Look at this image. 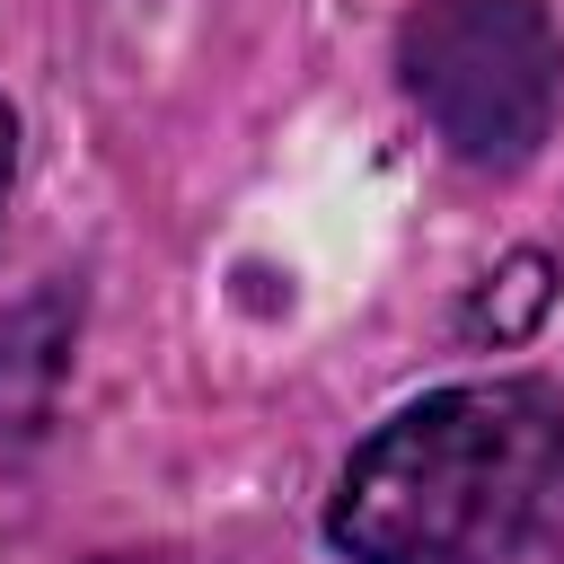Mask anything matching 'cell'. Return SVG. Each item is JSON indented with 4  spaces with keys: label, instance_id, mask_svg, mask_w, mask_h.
<instances>
[{
    "label": "cell",
    "instance_id": "3",
    "mask_svg": "<svg viewBox=\"0 0 564 564\" xmlns=\"http://www.w3.org/2000/svg\"><path fill=\"white\" fill-rule=\"evenodd\" d=\"M555 291H564V264H555V256H538V247H520V256H502V264L467 291L458 335H467V344H529V335L546 326Z\"/></svg>",
    "mask_w": 564,
    "mask_h": 564
},
{
    "label": "cell",
    "instance_id": "2",
    "mask_svg": "<svg viewBox=\"0 0 564 564\" xmlns=\"http://www.w3.org/2000/svg\"><path fill=\"white\" fill-rule=\"evenodd\" d=\"M397 70L423 123L467 167H520L564 106V35L546 0H414Z\"/></svg>",
    "mask_w": 564,
    "mask_h": 564
},
{
    "label": "cell",
    "instance_id": "1",
    "mask_svg": "<svg viewBox=\"0 0 564 564\" xmlns=\"http://www.w3.org/2000/svg\"><path fill=\"white\" fill-rule=\"evenodd\" d=\"M564 476L546 379H467L388 414L335 476L326 538L352 564H494Z\"/></svg>",
    "mask_w": 564,
    "mask_h": 564
},
{
    "label": "cell",
    "instance_id": "4",
    "mask_svg": "<svg viewBox=\"0 0 564 564\" xmlns=\"http://www.w3.org/2000/svg\"><path fill=\"white\" fill-rule=\"evenodd\" d=\"M9 167H18V123H9V97H0V203H9Z\"/></svg>",
    "mask_w": 564,
    "mask_h": 564
}]
</instances>
